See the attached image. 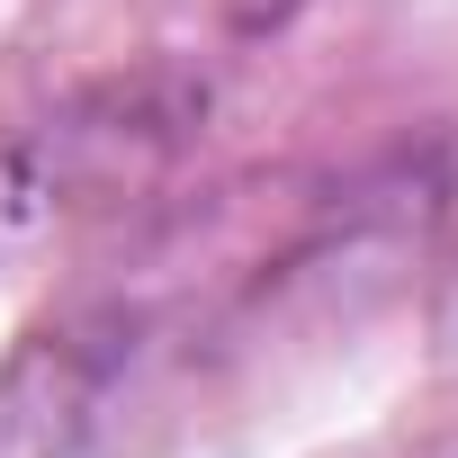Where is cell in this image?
I'll return each instance as SVG.
<instances>
[{"mask_svg": "<svg viewBox=\"0 0 458 458\" xmlns=\"http://www.w3.org/2000/svg\"><path fill=\"white\" fill-rule=\"evenodd\" d=\"M189 126V99H153V90H108L72 117H46L28 135L0 144V234H37L46 216L72 207V189L117 180L135 153L153 162L171 135Z\"/></svg>", "mask_w": 458, "mask_h": 458, "instance_id": "obj_1", "label": "cell"}]
</instances>
